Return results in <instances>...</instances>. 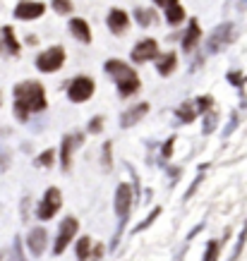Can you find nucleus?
Segmentation results:
<instances>
[{
	"mask_svg": "<svg viewBox=\"0 0 247 261\" xmlns=\"http://www.w3.org/2000/svg\"><path fill=\"white\" fill-rule=\"evenodd\" d=\"M156 5H161V8H171V5H178V0H154Z\"/></svg>",
	"mask_w": 247,
	"mask_h": 261,
	"instance_id": "nucleus-25",
	"label": "nucleus"
},
{
	"mask_svg": "<svg viewBox=\"0 0 247 261\" xmlns=\"http://www.w3.org/2000/svg\"><path fill=\"white\" fill-rule=\"evenodd\" d=\"M199 24H197V20H192L190 22V32H187V36H185V41H183V46H185V51H190L194 44H197V39H199Z\"/></svg>",
	"mask_w": 247,
	"mask_h": 261,
	"instance_id": "nucleus-15",
	"label": "nucleus"
},
{
	"mask_svg": "<svg viewBox=\"0 0 247 261\" xmlns=\"http://www.w3.org/2000/svg\"><path fill=\"white\" fill-rule=\"evenodd\" d=\"M159 55V46L154 39H147V41H140V44L135 46V51H132V60L135 63H147L151 58H156Z\"/></svg>",
	"mask_w": 247,
	"mask_h": 261,
	"instance_id": "nucleus-6",
	"label": "nucleus"
},
{
	"mask_svg": "<svg viewBox=\"0 0 247 261\" xmlns=\"http://www.w3.org/2000/svg\"><path fill=\"white\" fill-rule=\"evenodd\" d=\"M3 36H5V46H8V51H10L12 55L20 53V44H17V39H15V32H12L10 27H5V29H3Z\"/></svg>",
	"mask_w": 247,
	"mask_h": 261,
	"instance_id": "nucleus-16",
	"label": "nucleus"
},
{
	"mask_svg": "<svg viewBox=\"0 0 247 261\" xmlns=\"http://www.w3.org/2000/svg\"><path fill=\"white\" fill-rule=\"evenodd\" d=\"M106 72H110V75L115 77V82H118V91H120V96L122 98L132 96V94L140 89V77L135 75L125 63H120V60H108Z\"/></svg>",
	"mask_w": 247,
	"mask_h": 261,
	"instance_id": "nucleus-2",
	"label": "nucleus"
},
{
	"mask_svg": "<svg viewBox=\"0 0 247 261\" xmlns=\"http://www.w3.org/2000/svg\"><path fill=\"white\" fill-rule=\"evenodd\" d=\"M178 115H180V118H183L185 122H190V120L194 118V108H192V106H180Z\"/></svg>",
	"mask_w": 247,
	"mask_h": 261,
	"instance_id": "nucleus-21",
	"label": "nucleus"
},
{
	"mask_svg": "<svg viewBox=\"0 0 247 261\" xmlns=\"http://www.w3.org/2000/svg\"><path fill=\"white\" fill-rule=\"evenodd\" d=\"M166 17H168V22L171 24H178L185 20V10L180 5H171V8H166Z\"/></svg>",
	"mask_w": 247,
	"mask_h": 261,
	"instance_id": "nucleus-18",
	"label": "nucleus"
},
{
	"mask_svg": "<svg viewBox=\"0 0 247 261\" xmlns=\"http://www.w3.org/2000/svg\"><path fill=\"white\" fill-rule=\"evenodd\" d=\"M67 94H70V98L75 103H82V101H86V98L94 94V79L91 77H77L75 82L70 84Z\"/></svg>",
	"mask_w": 247,
	"mask_h": 261,
	"instance_id": "nucleus-5",
	"label": "nucleus"
},
{
	"mask_svg": "<svg viewBox=\"0 0 247 261\" xmlns=\"http://www.w3.org/2000/svg\"><path fill=\"white\" fill-rule=\"evenodd\" d=\"M15 108L22 120H27L29 113L46 108V94L39 82H24L15 89Z\"/></svg>",
	"mask_w": 247,
	"mask_h": 261,
	"instance_id": "nucleus-1",
	"label": "nucleus"
},
{
	"mask_svg": "<svg viewBox=\"0 0 247 261\" xmlns=\"http://www.w3.org/2000/svg\"><path fill=\"white\" fill-rule=\"evenodd\" d=\"M175 53H166V55H161L159 58V72L161 75H171L173 70H175Z\"/></svg>",
	"mask_w": 247,
	"mask_h": 261,
	"instance_id": "nucleus-14",
	"label": "nucleus"
},
{
	"mask_svg": "<svg viewBox=\"0 0 247 261\" xmlns=\"http://www.w3.org/2000/svg\"><path fill=\"white\" fill-rule=\"evenodd\" d=\"M89 249H91V242H89V237H82V239H79V244H77V259L86 261V259H89Z\"/></svg>",
	"mask_w": 247,
	"mask_h": 261,
	"instance_id": "nucleus-19",
	"label": "nucleus"
},
{
	"mask_svg": "<svg viewBox=\"0 0 247 261\" xmlns=\"http://www.w3.org/2000/svg\"><path fill=\"white\" fill-rule=\"evenodd\" d=\"M63 63H65V51L60 46H53V48H48L46 53L36 58V67L41 72H55V70L63 67Z\"/></svg>",
	"mask_w": 247,
	"mask_h": 261,
	"instance_id": "nucleus-3",
	"label": "nucleus"
},
{
	"mask_svg": "<svg viewBox=\"0 0 247 261\" xmlns=\"http://www.w3.org/2000/svg\"><path fill=\"white\" fill-rule=\"evenodd\" d=\"M108 27L113 29L115 34H122L125 29L130 27V17L128 12L122 10H110V15H108Z\"/></svg>",
	"mask_w": 247,
	"mask_h": 261,
	"instance_id": "nucleus-10",
	"label": "nucleus"
},
{
	"mask_svg": "<svg viewBox=\"0 0 247 261\" xmlns=\"http://www.w3.org/2000/svg\"><path fill=\"white\" fill-rule=\"evenodd\" d=\"M137 20H140L144 27H149V22H154V15H151V12H144V10H137Z\"/></svg>",
	"mask_w": 247,
	"mask_h": 261,
	"instance_id": "nucleus-23",
	"label": "nucleus"
},
{
	"mask_svg": "<svg viewBox=\"0 0 247 261\" xmlns=\"http://www.w3.org/2000/svg\"><path fill=\"white\" fill-rule=\"evenodd\" d=\"M79 142H82L79 137H65V142H63V168L65 170L70 168V153H72V149H75Z\"/></svg>",
	"mask_w": 247,
	"mask_h": 261,
	"instance_id": "nucleus-13",
	"label": "nucleus"
},
{
	"mask_svg": "<svg viewBox=\"0 0 247 261\" xmlns=\"http://www.w3.org/2000/svg\"><path fill=\"white\" fill-rule=\"evenodd\" d=\"M70 29H72V34H75L82 44H91V29H89V24L84 20H72L70 22Z\"/></svg>",
	"mask_w": 247,
	"mask_h": 261,
	"instance_id": "nucleus-12",
	"label": "nucleus"
},
{
	"mask_svg": "<svg viewBox=\"0 0 247 261\" xmlns=\"http://www.w3.org/2000/svg\"><path fill=\"white\" fill-rule=\"evenodd\" d=\"M75 232H77V220L75 218H67L63 225H60V235H58V242H55V254H63L67 242L75 237Z\"/></svg>",
	"mask_w": 247,
	"mask_h": 261,
	"instance_id": "nucleus-7",
	"label": "nucleus"
},
{
	"mask_svg": "<svg viewBox=\"0 0 247 261\" xmlns=\"http://www.w3.org/2000/svg\"><path fill=\"white\" fill-rule=\"evenodd\" d=\"M89 130H91V132H98V130H101V118H96V120H94Z\"/></svg>",
	"mask_w": 247,
	"mask_h": 261,
	"instance_id": "nucleus-27",
	"label": "nucleus"
},
{
	"mask_svg": "<svg viewBox=\"0 0 247 261\" xmlns=\"http://www.w3.org/2000/svg\"><path fill=\"white\" fill-rule=\"evenodd\" d=\"M46 230L43 228H36L32 230V235H29V249H32V254H41L43 249H46Z\"/></svg>",
	"mask_w": 247,
	"mask_h": 261,
	"instance_id": "nucleus-11",
	"label": "nucleus"
},
{
	"mask_svg": "<svg viewBox=\"0 0 247 261\" xmlns=\"http://www.w3.org/2000/svg\"><path fill=\"white\" fill-rule=\"evenodd\" d=\"M130 206H132V189L128 185L118 187V194H115V211H118L120 218H125L130 213Z\"/></svg>",
	"mask_w": 247,
	"mask_h": 261,
	"instance_id": "nucleus-8",
	"label": "nucleus"
},
{
	"mask_svg": "<svg viewBox=\"0 0 247 261\" xmlns=\"http://www.w3.org/2000/svg\"><path fill=\"white\" fill-rule=\"evenodd\" d=\"M171 151H173V139H171V142H168V146L163 149V156H171Z\"/></svg>",
	"mask_w": 247,
	"mask_h": 261,
	"instance_id": "nucleus-28",
	"label": "nucleus"
},
{
	"mask_svg": "<svg viewBox=\"0 0 247 261\" xmlns=\"http://www.w3.org/2000/svg\"><path fill=\"white\" fill-rule=\"evenodd\" d=\"M15 15H17L20 20H36V17L43 15V5L41 3H29V0H24V3L17 5Z\"/></svg>",
	"mask_w": 247,
	"mask_h": 261,
	"instance_id": "nucleus-9",
	"label": "nucleus"
},
{
	"mask_svg": "<svg viewBox=\"0 0 247 261\" xmlns=\"http://www.w3.org/2000/svg\"><path fill=\"white\" fill-rule=\"evenodd\" d=\"M60 204H63V199H60V189H58V187H51V189L46 192V196H43L41 206H39V218H43V220L53 218L55 213H58Z\"/></svg>",
	"mask_w": 247,
	"mask_h": 261,
	"instance_id": "nucleus-4",
	"label": "nucleus"
},
{
	"mask_svg": "<svg viewBox=\"0 0 247 261\" xmlns=\"http://www.w3.org/2000/svg\"><path fill=\"white\" fill-rule=\"evenodd\" d=\"M209 106H211V98H209V96H202V98H199V108H202V110H206Z\"/></svg>",
	"mask_w": 247,
	"mask_h": 261,
	"instance_id": "nucleus-26",
	"label": "nucleus"
},
{
	"mask_svg": "<svg viewBox=\"0 0 247 261\" xmlns=\"http://www.w3.org/2000/svg\"><path fill=\"white\" fill-rule=\"evenodd\" d=\"M53 156H55L53 149H51V151H43L41 158H39V163H41V165H51V163H53Z\"/></svg>",
	"mask_w": 247,
	"mask_h": 261,
	"instance_id": "nucleus-24",
	"label": "nucleus"
},
{
	"mask_svg": "<svg viewBox=\"0 0 247 261\" xmlns=\"http://www.w3.org/2000/svg\"><path fill=\"white\" fill-rule=\"evenodd\" d=\"M147 110H149V106H147V103H142V106H137L135 110L125 113V115H122V125H132V122H137V118H140V115H144Z\"/></svg>",
	"mask_w": 247,
	"mask_h": 261,
	"instance_id": "nucleus-17",
	"label": "nucleus"
},
{
	"mask_svg": "<svg viewBox=\"0 0 247 261\" xmlns=\"http://www.w3.org/2000/svg\"><path fill=\"white\" fill-rule=\"evenodd\" d=\"M216 256H218V242H209V251H206L204 261H216Z\"/></svg>",
	"mask_w": 247,
	"mask_h": 261,
	"instance_id": "nucleus-22",
	"label": "nucleus"
},
{
	"mask_svg": "<svg viewBox=\"0 0 247 261\" xmlns=\"http://www.w3.org/2000/svg\"><path fill=\"white\" fill-rule=\"evenodd\" d=\"M53 8H55V12L67 15V12L72 10V3H70V0H53Z\"/></svg>",
	"mask_w": 247,
	"mask_h": 261,
	"instance_id": "nucleus-20",
	"label": "nucleus"
}]
</instances>
